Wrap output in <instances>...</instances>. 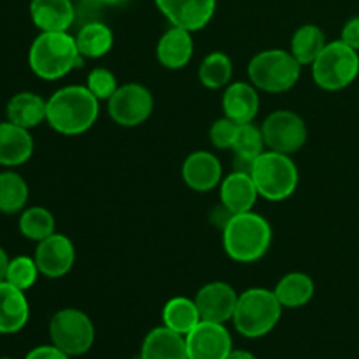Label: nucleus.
<instances>
[{
	"instance_id": "obj_27",
	"label": "nucleus",
	"mask_w": 359,
	"mask_h": 359,
	"mask_svg": "<svg viewBox=\"0 0 359 359\" xmlns=\"http://www.w3.org/2000/svg\"><path fill=\"white\" fill-rule=\"evenodd\" d=\"M265 137H263L262 126H256L255 121L238 125V132L231 151L235 154V163H241L242 167L235 168V170H251L252 161L259 154L265 153Z\"/></svg>"
},
{
	"instance_id": "obj_23",
	"label": "nucleus",
	"mask_w": 359,
	"mask_h": 359,
	"mask_svg": "<svg viewBox=\"0 0 359 359\" xmlns=\"http://www.w3.org/2000/svg\"><path fill=\"white\" fill-rule=\"evenodd\" d=\"M140 359H188L186 337L167 326L151 330L140 347Z\"/></svg>"
},
{
	"instance_id": "obj_20",
	"label": "nucleus",
	"mask_w": 359,
	"mask_h": 359,
	"mask_svg": "<svg viewBox=\"0 0 359 359\" xmlns=\"http://www.w3.org/2000/svg\"><path fill=\"white\" fill-rule=\"evenodd\" d=\"M34 137L30 130L11 121L0 123V165L16 168L27 163L34 154Z\"/></svg>"
},
{
	"instance_id": "obj_14",
	"label": "nucleus",
	"mask_w": 359,
	"mask_h": 359,
	"mask_svg": "<svg viewBox=\"0 0 359 359\" xmlns=\"http://www.w3.org/2000/svg\"><path fill=\"white\" fill-rule=\"evenodd\" d=\"M238 293L231 284L223 280L207 283L196 291L195 304L198 307L202 321L219 323L226 325L233 319L235 307H237Z\"/></svg>"
},
{
	"instance_id": "obj_39",
	"label": "nucleus",
	"mask_w": 359,
	"mask_h": 359,
	"mask_svg": "<svg viewBox=\"0 0 359 359\" xmlns=\"http://www.w3.org/2000/svg\"><path fill=\"white\" fill-rule=\"evenodd\" d=\"M98 4H104V6H123L128 0H97Z\"/></svg>"
},
{
	"instance_id": "obj_3",
	"label": "nucleus",
	"mask_w": 359,
	"mask_h": 359,
	"mask_svg": "<svg viewBox=\"0 0 359 359\" xmlns=\"http://www.w3.org/2000/svg\"><path fill=\"white\" fill-rule=\"evenodd\" d=\"M273 231L269 219L249 210L231 214L223 226V248L228 258L237 263H256L269 252Z\"/></svg>"
},
{
	"instance_id": "obj_29",
	"label": "nucleus",
	"mask_w": 359,
	"mask_h": 359,
	"mask_svg": "<svg viewBox=\"0 0 359 359\" xmlns=\"http://www.w3.org/2000/svg\"><path fill=\"white\" fill-rule=\"evenodd\" d=\"M28 196L30 189L23 175L14 172L13 168L0 172V212L7 216L20 214L27 209Z\"/></svg>"
},
{
	"instance_id": "obj_4",
	"label": "nucleus",
	"mask_w": 359,
	"mask_h": 359,
	"mask_svg": "<svg viewBox=\"0 0 359 359\" xmlns=\"http://www.w3.org/2000/svg\"><path fill=\"white\" fill-rule=\"evenodd\" d=\"M283 309L273 290L249 287L238 294L231 323L245 339H262L279 325Z\"/></svg>"
},
{
	"instance_id": "obj_17",
	"label": "nucleus",
	"mask_w": 359,
	"mask_h": 359,
	"mask_svg": "<svg viewBox=\"0 0 359 359\" xmlns=\"http://www.w3.org/2000/svg\"><path fill=\"white\" fill-rule=\"evenodd\" d=\"M221 105H223V116L230 118L237 125L252 123L259 112L258 90L248 81H235L224 88Z\"/></svg>"
},
{
	"instance_id": "obj_1",
	"label": "nucleus",
	"mask_w": 359,
	"mask_h": 359,
	"mask_svg": "<svg viewBox=\"0 0 359 359\" xmlns=\"http://www.w3.org/2000/svg\"><path fill=\"white\" fill-rule=\"evenodd\" d=\"M98 116L100 100L95 98L86 86H63L48 98L46 123L60 135H83L93 128Z\"/></svg>"
},
{
	"instance_id": "obj_26",
	"label": "nucleus",
	"mask_w": 359,
	"mask_h": 359,
	"mask_svg": "<svg viewBox=\"0 0 359 359\" xmlns=\"http://www.w3.org/2000/svg\"><path fill=\"white\" fill-rule=\"evenodd\" d=\"M161 321H163V326H167L168 330L186 337L202 321V318H200L195 300L188 297H174L163 305Z\"/></svg>"
},
{
	"instance_id": "obj_13",
	"label": "nucleus",
	"mask_w": 359,
	"mask_h": 359,
	"mask_svg": "<svg viewBox=\"0 0 359 359\" xmlns=\"http://www.w3.org/2000/svg\"><path fill=\"white\" fill-rule=\"evenodd\" d=\"M158 11L172 27L198 32L212 21L217 0H154Z\"/></svg>"
},
{
	"instance_id": "obj_16",
	"label": "nucleus",
	"mask_w": 359,
	"mask_h": 359,
	"mask_svg": "<svg viewBox=\"0 0 359 359\" xmlns=\"http://www.w3.org/2000/svg\"><path fill=\"white\" fill-rule=\"evenodd\" d=\"M258 198V188H256L255 181L248 170H233L221 181V207L230 214L249 212L256 205Z\"/></svg>"
},
{
	"instance_id": "obj_19",
	"label": "nucleus",
	"mask_w": 359,
	"mask_h": 359,
	"mask_svg": "<svg viewBox=\"0 0 359 359\" xmlns=\"http://www.w3.org/2000/svg\"><path fill=\"white\" fill-rule=\"evenodd\" d=\"M195 53L191 32L179 27H170L160 37L156 46V58L163 69L181 70L191 62Z\"/></svg>"
},
{
	"instance_id": "obj_36",
	"label": "nucleus",
	"mask_w": 359,
	"mask_h": 359,
	"mask_svg": "<svg viewBox=\"0 0 359 359\" xmlns=\"http://www.w3.org/2000/svg\"><path fill=\"white\" fill-rule=\"evenodd\" d=\"M25 359H72L69 354H65L63 351H60L58 347H55L53 344L49 346H37L30 351V353L25 356Z\"/></svg>"
},
{
	"instance_id": "obj_8",
	"label": "nucleus",
	"mask_w": 359,
	"mask_h": 359,
	"mask_svg": "<svg viewBox=\"0 0 359 359\" xmlns=\"http://www.w3.org/2000/svg\"><path fill=\"white\" fill-rule=\"evenodd\" d=\"M49 339L53 346L69 354L70 358L83 356L93 347V321L79 309H60L49 321Z\"/></svg>"
},
{
	"instance_id": "obj_11",
	"label": "nucleus",
	"mask_w": 359,
	"mask_h": 359,
	"mask_svg": "<svg viewBox=\"0 0 359 359\" xmlns=\"http://www.w3.org/2000/svg\"><path fill=\"white\" fill-rule=\"evenodd\" d=\"M188 359H226L233 351V340L224 325L200 321L186 335Z\"/></svg>"
},
{
	"instance_id": "obj_5",
	"label": "nucleus",
	"mask_w": 359,
	"mask_h": 359,
	"mask_svg": "<svg viewBox=\"0 0 359 359\" xmlns=\"http://www.w3.org/2000/svg\"><path fill=\"white\" fill-rule=\"evenodd\" d=\"M302 65L291 51L265 49L256 53L248 65L249 83L265 93H284L297 86L302 77Z\"/></svg>"
},
{
	"instance_id": "obj_2",
	"label": "nucleus",
	"mask_w": 359,
	"mask_h": 359,
	"mask_svg": "<svg viewBox=\"0 0 359 359\" xmlns=\"http://www.w3.org/2000/svg\"><path fill=\"white\" fill-rule=\"evenodd\" d=\"M84 63L69 32H41L28 49L30 70L44 81H58Z\"/></svg>"
},
{
	"instance_id": "obj_40",
	"label": "nucleus",
	"mask_w": 359,
	"mask_h": 359,
	"mask_svg": "<svg viewBox=\"0 0 359 359\" xmlns=\"http://www.w3.org/2000/svg\"><path fill=\"white\" fill-rule=\"evenodd\" d=\"M0 359H13V358H0Z\"/></svg>"
},
{
	"instance_id": "obj_31",
	"label": "nucleus",
	"mask_w": 359,
	"mask_h": 359,
	"mask_svg": "<svg viewBox=\"0 0 359 359\" xmlns=\"http://www.w3.org/2000/svg\"><path fill=\"white\" fill-rule=\"evenodd\" d=\"M18 228L25 238L32 242H41L55 233L56 219L51 210L46 209V207H27L20 212Z\"/></svg>"
},
{
	"instance_id": "obj_35",
	"label": "nucleus",
	"mask_w": 359,
	"mask_h": 359,
	"mask_svg": "<svg viewBox=\"0 0 359 359\" xmlns=\"http://www.w3.org/2000/svg\"><path fill=\"white\" fill-rule=\"evenodd\" d=\"M340 41H344L347 46H351L359 53V16H354L346 21L342 34H340Z\"/></svg>"
},
{
	"instance_id": "obj_15",
	"label": "nucleus",
	"mask_w": 359,
	"mask_h": 359,
	"mask_svg": "<svg viewBox=\"0 0 359 359\" xmlns=\"http://www.w3.org/2000/svg\"><path fill=\"white\" fill-rule=\"evenodd\" d=\"M182 181L196 193H209L223 181V165L210 151H193L181 168Z\"/></svg>"
},
{
	"instance_id": "obj_32",
	"label": "nucleus",
	"mask_w": 359,
	"mask_h": 359,
	"mask_svg": "<svg viewBox=\"0 0 359 359\" xmlns=\"http://www.w3.org/2000/svg\"><path fill=\"white\" fill-rule=\"evenodd\" d=\"M39 276H41V272H39V266L34 258H30V256H16V258H11L6 280L13 284L14 287H18V290L28 291L30 287L35 286Z\"/></svg>"
},
{
	"instance_id": "obj_9",
	"label": "nucleus",
	"mask_w": 359,
	"mask_h": 359,
	"mask_svg": "<svg viewBox=\"0 0 359 359\" xmlns=\"http://www.w3.org/2000/svg\"><path fill=\"white\" fill-rule=\"evenodd\" d=\"M262 130L266 149L290 156L304 149L309 139L307 123L300 114L290 109L270 112L263 121Z\"/></svg>"
},
{
	"instance_id": "obj_33",
	"label": "nucleus",
	"mask_w": 359,
	"mask_h": 359,
	"mask_svg": "<svg viewBox=\"0 0 359 359\" xmlns=\"http://www.w3.org/2000/svg\"><path fill=\"white\" fill-rule=\"evenodd\" d=\"M86 88L91 91V95L95 98H98L100 102H107L116 93L119 84L114 72H111L109 69H104V67H97V69L90 70V74H88Z\"/></svg>"
},
{
	"instance_id": "obj_30",
	"label": "nucleus",
	"mask_w": 359,
	"mask_h": 359,
	"mask_svg": "<svg viewBox=\"0 0 359 359\" xmlns=\"http://www.w3.org/2000/svg\"><path fill=\"white\" fill-rule=\"evenodd\" d=\"M233 63L223 51H212L202 60L198 67V79L207 90H221L231 83Z\"/></svg>"
},
{
	"instance_id": "obj_25",
	"label": "nucleus",
	"mask_w": 359,
	"mask_h": 359,
	"mask_svg": "<svg viewBox=\"0 0 359 359\" xmlns=\"http://www.w3.org/2000/svg\"><path fill=\"white\" fill-rule=\"evenodd\" d=\"M284 309H302L314 298L316 284L305 272H290L277 283L273 290Z\"/></svg>"
},
{
	"instance_id": "obj_12",
	"label": "nucleus",
	"mask_w": 359,
	"mask_h": 359,
	"mask_svg": "<svg viewBox=\"0 0 359 359\" xmlns=\"http://www.w3.org/2000/svg\"><path fill=\"white\" fill-rule=\"evenodd\" d=\"M34 259L41 276L48 279H62L76 263V248L67 235L55 231L48 238L37 242Z\"/></svg>"
},
{
	"instance_id": "obj_22",
	"label": "nucleus",
	"mask_w": 359,
	"mask_h": 359,
	"mask_svg": "<svg viewBox=\"0 0 359 359\" xmlns=\"http://www.w3.org/2000/svg\"><path fill=\"white\" fill-rule=\"evenodd\" d=\"M48 112V100L34 91H20L13 95L6 105L7 121L18 126L32 130L46 121Z\"/></svg>"
},
{
	"instance_id": "obj_34",
	"label": "nucleus",
	"mask_w": 359,
	"mask_h": 359,
	"mask_svg": "<svg viewBox=\"0 0 359 359\" xmlns=\"http://www.w3.org/2000/svg\"><path fill=\"white\" fill-rule=\"evenodd\" d=\"M238 125L231 121L230 118L223 116V118L216 119L209 130V139L216 149H231L237 137Z\"/></svg>"
},
{
	"instance_id": "obj_28",
	"label": "nucleus",
	"mask_w": 359,
	"mask_h": 359,
	"mask_svg": "<svg viewBox=\"0 0 359 359\" xmlns=\"http://www.w3.org/2000/svg\"><path fill=\"white\" fill-rule=\"evenodd\" d=\"M326 42L325 32L318 25H302L294 30L293 37H291L290 51L302 65H312L316 62L321 51L325 49Z\"/></svg>"
},
{
	"instance_id": "obj_18",
	"label": "nucleus",
	"mask_w": 359,
	"mask_h": 359,
	"mask_svg": "<svg viewBox=\"0 0 359 359\" xmlns=\"http://www.w3.org/2000/svg\"><path fill=\"white\" fill-rule=\"evenodd\" d=\"M30 18L41 32H69L77 11L72 0H32Z\"/></svg>"
},
{
	"instance_id": "obj_7",
	"label": "nucleus",
	"mask_w": 359,
	"mask_h": 359,
	"mask_svg": "<svg viewBox=\"0 0 359 359\" xmlns=\"http://www.w3.org/2000/svg\"><path fill=\"white\" fill-rule=\"evenodd\" d=\"M311 69L312 79L321 90H346L359 76V53L339 39L325 46Z\"/></svg>"
},
{
	"instance_id": "obj_37",
	"label": "nucleus",
	"mask_w": 359,
	"mask_h": 359,
	"mask_svg": "<svg viewBox=\"0 0 359 359\" xmlns=\"http://www.w3.org/2000/svg\"><path fill=\"white\" fill-rule=\"evenodd\" d=\"M9 255L6 252V249L0 245V283L2 280H6V276H7V266H9Z\"/></svg>"
},
{
	"instance_id": "obj_6",
	"label": "nucleus",
	"mask_w": 359,
	"mask_h": 359,
	"mask_svg": "<svg viewBox=\"0 0 359 359\" xmlns=\"http://www.w3.org/2000/svg\"><path fill=\"white\" fill-rule=\"evenodd\" d=\"M251 177L262 198L284 202L294 195L300 182V172L290 154L265 151L251 165Z\"/></svg>"
},
{
	"instance_id": "obj_38",
	"label": "nucleus",
	"mask_w": 359,
	"mask_h": 359,
	"mask_svg": "<svg viewBox=\"0 0 359 359\" xmlns=\"http://www.w3.org/2000/svg\"><path fill=\"white\" fill-rule=\"evenodd\" d=\"M226 359H258L251 351H245V349H233L230 353V356Z\"/></svg>"
},
{
	"instance_id": "obj_24",
	"label": "nucleus",
	"mask_w": 359,
	"mask_h": 359,
	"mask_svg": "<svg viewBox=\"0 0 359 359\" xmlns=\"http://www.w3.org/2000/svg\"><path fill=\"white\" fill-rule=\"evenodd\" d=\"M74 37H76L81 56L88 60L104 58L112 51V46H114V34L111 27L98 20L86 21Z\"/></svg>"
},
{
	"instance_id": "obj_21",
	"label": "nucleus",
	"mask_w": 359,
	"mask_h": 359,
	"mask_svg": "<svg viewBox=\"0 0 359 359\" xmlns=\"http://www.w3.org/2000/svg\"><path fill=\"white\" fill-rule=\"evenodd\" d=\"M30 319L25 291L18 290L7 280L0 283V335H14L27 326Z\"/></svg>"
},
{
	"instance_id": "obj_10",
	"label": "nucleus",
	"mask_w": 359,
	"mask_h": 359,
	"mask_svg": "<svg viewBox=\"0 0 359 359\" xmlns=\"http://www.w3.org/2000/svg\"><path fill=\"white\" fill-rule=\"evenodd\" d=\"M154 111V97L140 83H126L107 100V112L112 121L123 128H135L146 123Z\"/></svg>"
}]
</instances>
